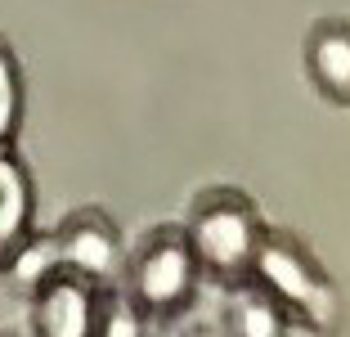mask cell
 Here are the masks:
<instances>
[{
  "label": "cell",
  "instance_id": "cell-1",
  "mask_svg": "<svg viewBox=\"0 0 350 337\" xmlns=\"http://www.w3.org/2000/svg\"><path fill=\"white\" fill-rule=\"evenodd\" d=\"M252 284L278 301L288 324H301L319 337H337L346 306H341V288L332 275L314 261L306 243L288 229H265L252 261Z\"/></svg>",
  "mask_w": 350,
  "mask_h": 337
},
{
  "label": "cell",
  "instance_id": "cell-2",
  "mask_svg": "<svg viewBox=\"0 0 350 337\" xmlns=\"http://www.w3.org/2000/svg\"><path fill=\"white\" fill-rule=\"evenodd\" d=\"M126 279V301L144 324H171L175 315H185L202 284V266L193 256L185 225H157L139 238L122 266Z\"/></svg>",
  "mask_w": 350,
  "mask_h": 337
},
{
  "label": "cell",
  "instance_id": "cell-3",
  "mask_svg": "<svg viewBox=\"0 0 350 337\" xmlns=\"http://www.w3.org/2000/svg\"><path fill=\"white\" fill-rule=\"evenodd\" d=\"M185 234L193 243V256L202 275L220 279L225 288H238L252 279V261H256L260 234H265V216L243 189H206L193 198L185 221Z\"/></svg>",
  "mask_w": 350,
  "mask_h": 337
},
{
  "label": "cell",
  "instance_id": "cell-4",
  "mask_svg": "<svg viewBox=\"0 0 350 337\" xmlns=\"http://www.w3.org/2000/svg\"><path fill=\"white\" fill-rule=\"evenodd\" d=\"M54 252H59L63 275H81L90 284L108 288L122 279V229L103 207H77L68 221L54 229Z\"/></svg>",
  "mask_w": 350,
  "mask_h": 337
},
{
  "label": "cell",
  "instance_id": "cell-5",
  "mask_svg": "<svg viewBox=\"0 0 350 337\" xmlns=\"http://www.w3.org/2000/svg\"><path fill=\"white\" fill-rule=\"evenodd\" d=\"M108 288L81 275H54L31 292V324L36 337H99Z\"/></svg>",
  "mask_w": 350,
  "mask_h": 337
},
{
  "label": "cell",
  "instance_id": "cell-6",
  "mask_svg": "<svg viewBox=\"0 0 350 337\" xmlns=\"http://www.w3.org/2000/svg\"><path fill=\"white\" fill-rule=\"evenodd\" d=\"M306 77L337 108H350V23L319 18L306 36Z\"/></svg>",
  "mask_w": 350,
  "mask_h": 337
},
{
  "label": "cell",
  "instance_id": "cell-7",
  "mask_svg": "<svg viewBox=\"0 0 350 337\" xmlns=\"http://www.w3.org/2000/svg\"><path fill=\"white\" fill-rule=\"evenodd\" d=\"M31 216H36V184L27 162L14 149H0V270L31 234Z\"/></svg>",
  "mask_w": 350,
  "mask_h": 337
},
{
  "label": "cell",
  "instance_id": "cell-8",
  "mask_svg": "<svg viewBox=\"0 0 350 337\" xmlns=\"http://www.w3.org/2000/svg\"><path fill=\"white\" fill-rule=\"evenodd\" d=\"M288 328L292 324H288V315L278 310V301L269 292H260L252 279L229 288L220 337H288Z\"/></svg>",
  "mask_w": 350,
  "mask_h": 337
},
{
  "label": "cell",
  "instance_id": "cell-9",
  "mask_svg": "<svg viewBox=\"0 0 350 337\" xmlns=\"http://www.w3.org/2000/svg\"><path fill=\"white\" fill-rule=\"evenodd\" d=\"M0 275L10 279V292H18V297H31L45 279L63 275V270H59V252H54V229H45V234L31 229V234L18 243V252L5 261Z\"/></svg>",
  "mask_w": 350,
  "mask_h": 337
},
{
  "label": "cell",
  "instance_id": "cell-10",
  "mask_svg": "<svg viewBox=\"0 0 350 337\" xmlns=\"http://www.w3.org/2000/svg\"><path fill=\"white\" fill-rule=\"evenodd\" d=\"M23 131V63L0 36V149H14Z\"/></svg>",
  "mask_w": 350,
  "mask_h": 337
},
{
  "label": "cell",
  "instance_id": "cell-11",
  "mask_svg": "<svg viewBox=\"0 0 350 337\" xmlns=\"http://www.w3.org/2000/svg\"><path fill=\"white\" fill-rule=\"evenodd\" d=\"M99 337H144V319L135 315V306L126 297L108 292V306H103V328Z\"/></svg>",
  "mask_w": 350,
  "mask_h": 337
},
{
  "label": "cell",
  "instance_id": "cell-12",
  "mask_svg": "<svg viewBox=\"0 0 350 337\" xmlns=\"http://www.w3.org/2000/svg\"><path fill=\"white\" fill-rule=\"evenodd\" d=\"M185 337H220V328H216V324H206V328H193V333H185Z\"/></svg>",
  "mask_w": 350,
  "mask_h": 337
}]
</instances>
